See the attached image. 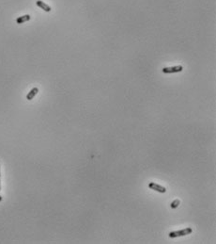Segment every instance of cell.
Returning <instances> with one entry per match:
<instances>
[{"label": "cell", "instance_id": "cell-7", "mask_svg": "<svg viewBox=\"0 0 216 244\" xmlns=\"http://www.w3.org/2000/svg\"><path fill=\"white\" fill-rule=\"evenodd\" d=\"M179 200H175V201H173L172 203H171V205H170V207L171 208H173V209H175V208H177V207L179 206Z\"/></svg>", "mask_w": 216, "mask_h": 244}, {"label": "cell", "instance_id": "cell-1", "mask_svg": "<svg viewBox=\"0 0 216 244\" xmlns=\"http://www.w3.org/2000/svg\"><path fill=\"white\" fill-rule=\"evenodd\" d=\"M193 232V229L190 227L184 228L182 230H179V231H174V232H170L169 233V238H178V237H183L186 236V235H190Z\"/></svg>", "mask_w": 216, "mask_h": 244}, {"label": "cell", "instance_id": "cell-3", "mask_svg": "<svg viewBox=\"0 0 216 244\" xmlns=\"http://www.w3.org/2000/svg\"><path fill=\"white\" fill-rule=\"evenodd\" d=\"M148 188L150 189H153V191L160 192V193H165L166 192V189L163 186H160V185L156 184L155 182H150L148 184Z\"/></svg>", "mask_w": 216, "mask_h": 244}, {"label": "cell", "instance_id": "cell-4", "mask_svg": "<svg viewBox=\"0 0 216 244\" xmlns=\"http://www.w3.org/2000/svg\"><path fill=\"white\" fill-rule=\"evenodd\" d=\"M36 4H37L38 7H40V9H42V10H43L44 11L49 12V11H51V10H52L50 6H48L47 4H45L44 2H42V0H38V1L36 2Z\"/></svg>", "mask_w": 216, "mask_h": 244}, {"label": "cell", "instance_id": "cell-5", "mask_svg": "<svg viewBox=\"0 0 216 244\" xmlns=\"http://www.w3.org/2000/svg\"><path fill=\"white\" fill-rule=\"evenodd\" d=\"M30 19H31V16L29 14H25V15L18 17L16 19V23L17 24H23V23H25V22L29 21Z\"/></svg>", "mask_w": 216, "mask_h": 244}, {"label": "cell", "instance_id": "cell-6", "mask_svg": "<svg viewBox=\"0 0 216 244\" xmlns=\"http://www.w3.org/2000/svg\"><path fill=\"white\" fill-rule=\"evenodd\" d=\"M39 92V89L38 88H33L31 91L28 92V94L26 95V99L28 100H32V99L35 97V95Z\"/></svg>", "mask_w": 216, "mask_h": 244}, {"label": "cell", "instance_id": "cell-9", "mask_svg": "<svg viewBox=\"0 0 216 244\" xmlns=\"http://www.w3.org/2000/svg\"><path fill=\"white\" fill-rule=\"evenodd\" d=\"M1 182V181H0ZM0 191H1V183H0Z\"/></svg>", "mask_w": 216, "mask_h": 244}, {"label": "cell", "instance_id": "cell-8", "mask_svg": "<svg viewBox=\"0 0 216 244\" xmlns=\"http://www.w3.org/2000/svg\"><path fill=\"white\" fill-rule=\"evenodd\" d=\"M2 201H3V198H2L1 196H0V202H2Z\"/></svg>", "mask_w": 216, "mask_h": 244}, {"label": "cell", "instance_id": "cell-2", "mask_svg": "<svg viewBox=\"0 0 216 244\" xmlns=\"http://www.w3.org/2000/svg\"><path fill=\"white\" fill-rule=\"evenodd\" d=\"M182 70H183V67L181 65H177L172 67H164L162 71H163L164 74H174V73H179Z\"/></svg>", "mask_w": 216, "mask_h": 244}]
</instances>
